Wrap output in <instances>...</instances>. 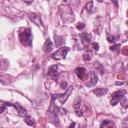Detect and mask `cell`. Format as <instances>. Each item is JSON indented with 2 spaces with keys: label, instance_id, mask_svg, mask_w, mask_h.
I'll use <instances>...</instances> for the list:
<instances>
[{
  "label": "cell",
  "instance_id": "9c48e42d",
  "mask_svg": "<svg viewBox=\"0 0 128 128\" xmlns=\"http://www.w3.org/2000/svg\"><path fill=\"white\" fill-rule=\"evenodd\" d=\"M29 18L32 22H34L36 25L38 26H42V22H41V19H40V16L35 14V13H29Z\"/></svg>",
  "mask_w": 128,
  "mask_h": 128
},
{
  "label": "cell",
  "instance_id": "7c38bea8",
  "mask_svg": "<svg viewBox=\"0 0 128 128\" xmlns=\"http://www.w3.org/2000/svg\"><path fill=\"white\" fill-rule=\"evenodd\" d=\"M92 92H93V93H94L96 96L101 97V96L105 95V94L108 92V90H107L106 88H96V89H94Z\"/></svg>",
  "mask_w": 128,
  "mask_h": 128
},
{
  "label": "cell",
  "instance_id": "e0dca14e",
  "mask_svg": "<svg viewBox=\"0 0 128 128\" xmlns=\"http://www.w3.org/2000/svg\"><path fill=\"white\" fill-rule=\"evenodd\" d=\"M91 58H92V55H91L90 52H85V53H84V55H83V59H84L85 61H90Z\"/></svg>",
  "mask_w": 128,
  "mask_h": 128
},
{
  "label": "cell",
  "instance_id": "52a82bcc",
  "mask_svg": "<svg viewBox=\"0 0 128 128\" xmlns=\"http://www.w3.org/2000/svg\"><path fill=\"white\" fill-rule=\"evenodd\" d=\"M75 74L77 75V77L80 79V80H84L87 72H86V69L84 67H78L75 69Z\"/></svg>",
  "mask_w": 128,
  "mask_h": 128
},
{
  "label": "cell",
  "instance_id": "4dcf8cb0",
  "mask_svg": "<svg viewBox=\"0 0 128 128\" xmlns=\"http://www.w3.org/2000/svg\"><path fill=\"white\" fill-rule=\"evenodd\" d=\"M127 69H128V65H127Z\"/></svg>",
  "mask_w": 128,
  "mask_h": 128
},
{
  "label": "cell",
  "instance_id": "f1b7e54d",
  "mask_svg": "<svg viewBox=\"0 0 128 128\" xmlns=\"http://www.w3.org/2000/svg\"><path fill=\"white\" fill-rule=\"evenodd\" d=\"M116 84H117V85H122L123 82H116Z\"/></svg>",
  "mask_w": 128,
  "mask_h": 128
},
{
  "label": "cell",
  "instance_id": "30bf717a",
  "mask_svg": "<svg viewBox=\"0 0 128 128\" xmlns=\"http://www.w3.org/2000/svg\"><path fill=\"white\" fill-rule=\"evenodd\" d=\"M57 70H58V66L57 65H52V66H50L49 68H48V75L50 76V77H52V78H54V77H56L57 76Z\"/></svg>",
  "mask_w": 128,
  "mask_h": 128
},
{
  "label": "cell",
  "instance_id": "f546056e",
  "mask_svg": "<svg viewBox=\"0 0 128 128\" xmlns=\"http://www.w3.org/2000/svg\"><path fill=\"white\" fill-rule=\"evenodd\" d=\"M127 25H128V21H127Z\"/></svg>",
  "mask_w": 128,
  "mask_h": 128
},
{
  "label": "cell",
  "instance_id": "cb8c5ba5",
  "mask_svg": "<svg viewBox=\"0 0 128 128\" xmlns=\"http://www.w3.org/2000/svg\"><path fill=\"white\" fill-rule=\"evenodd\" d=\"M124 55H126V56H128V46H126V47H124V48H122V51H121Z\"/></svg>",
  "mask_w": 128,
  "mask_h": 128
},
{
  "label": "cell",
  "instance_id": "83f0119b",
  "mask_svg": "<svg viewBox=\"0 0 128 128\" xmlns=\"http://www.w3.org/2000/svg\"><path fill=\"white\" fill-rule=\"evenodd\" d=\"M75 125H76V123H75V122H72V123L70 124L69 128H74V127H75Z\"/></svg>",
  "mask_w": 128,
  "mask_h": 128
},
{
  "label": "cell",
  "instance_id": "9a60e30c",
  "mask_svg": "<svg viewBox=\"0 0 128 128\" xmlns=\"http://www.w3.org/2000/svg\"><path fill=\"white\" fill-rule=\"evenodd\" d=\"M25 122L29 126H35V121L31 116H25Z\"/></svg>",
  "mask_w": 128,
  "mask_h": 128
},
{
  "label": "cell",
  "instance_id": "d6986e66",
  "mask_svg": "<svg viewBox=\"0 0 128 128\" xmlns=\"http://www.w3.org/2000/svg\"><path fill=\"white\" fill-rule=\"evenodd\" d=\"M119 48H120V44H115V45H112L110 47V50L111 51H117Z\"/></svg>",
  "mask_w": 128,
  "mask_h": 128
},
{
  "label": "cell",
  "instance_id": "ac0fdd59",
  "mask_svg": "<svg viewBox=\"0 0 128 128\" xmlns=\"http://www.w3.org/2000/svg\"><path fill=\"white\" fill-rule=\"evenodd\" d=\"M121 106H122L123 108H127V107H128V100H127L126 98H123V99L121 100Z\"/></svg>",
  "mask_w": 128,
  "mask_h": 128
},
{
  "label": "cell",
  "instance_id": "ba28073f",
  "mask_svg": "<svg viewBox=\"0 0 128 128\" xmlns=\"http://www.w3.org/2000/svg\"><path fill=\"white\" fill-rule=\"evenodd\" d=\"M98 82V79H97V76L94 72H90V80L86 83V86L87 87H92L94 85H96V83Z\"/></svg>",
  "mask_w": 128,
  "mask_h": 128
},
{
  "label": "cell",
  "instance_id": "4fadbf2b",
  "mask_svg": "<svg viewBox=\"0 0 128 128\" xmlns=\"http://www.w3.org/2000/svg\"><path fill=\"white\" fill-rule=\"evenodd\" d=\"M101 128H115V125L109 120H104V122L101 125Z\"/></svg>",
  "mask_w": 128,
  "mask_h": 128
},
{
  "label": "cell",
  "instance_id": "2e32d148",
  "mask_svg": "<svg viewBox=\"0 0 128 128\" xmlns=\"http://www.w3.org/2000/svg\"><path fill=\"white\" fill-rule=\"evenodd\" d=\"M107 40L110 43H115L116 40H117V36H113V35L111 36L110 34H107Z\"/></svg>",
  "mask_w": 128,
  "mask_h": 128
},
{
  "label": "cell",
  "instance_id": "6da1fadb",
  "mask_svg": "<svg viewBox=\"0 0 128 128\" xmlns=\"http://www.w3.org/2000/svg\"><path fill=\"white\" fill-rule=\"evenodd\" d=\"M19 40L24 46H31L32 34L30 28H22L19 32Z\"/></svg>",
  "mask_w": 128,
  "mask_h": 128
},
{
  "label": "cell",
  "instance_id": "7a4b0ae2",
  "mask_svg": "<svg viewBox=\"0 0 128 128\" xmlns=\"http://www.w3.org/2000/svg\"><path fill=\"white\" fill-rule=\"evenodd\" d=\"M68 51H69V47H66V46L61 47V48H59L56 52H54V53L52 54V58L55 59V60H61V59H64V58L66 57Z\"/></svg>",
  "mask_w": 128,
  "mask_h": 128
},
{
  "label": "cell",
  "instance_id": "ffe728a7",
  "mask_svg": "<svg viewBox=\"0 0 128 128\" xmlns=\"http://www.w3.org/2000/svg\"><path fill=\"white\" fill-rule=\"evenodd\" d=\"M76 28H77L78 30H82V29L85 28V25H84V23H78V24L76 25Z\"/></svg>",
  "mask_w": 128,
  "mask_h": 128
},
{
  "label": "cell",
  "instance_id": "5bb4252c",
  "mask_svg": "<svg viewBox=\"0 0 128 128\" xmlns=\"http://www.w3.org/2000/svg\"><path fill=\"white\" fill-rule=\"evenodd\" d=\"M54 38H55V45H56L57 47H59V46L63 43V37L55 34V35H54Z\"/></svg>",
  "mask_w": 128,
  "mask_h": 128
},
{
  "label": "cell",
  "instance_id": "7402d4cb",
  "mask_svg": "<svg viewBox=\"0 0 128 128\" xmlns=\"http://www.w3.org/2000/svg\"><path fill=\"white\" fill-rule=\"evenodd\" d=\"M92 47H93V49H94L95 51H98V49H99V44L96 43V42H94V43H92Z\"/></svg>",
  "mask_w": 128,
  "mask_h": 128
},
{
  "label": "cell",
  "instance_id": "44dd1931",
  "mask_svg": "<svg viewBox=\"0 0 128 128\" xmlns=\"http://www.w3.org/2000/svg\"><path fill=\"white\" fill-rule=\"evenodd\" d=\"M92 6H93V2H92V1H90V2H88V3H87V5H86V9L90 11V10L92 9Z\"/></svg>",
  "mask_w": 128,
  "mask_h": 128
},
{
  "label": "cell",
  "instance_id": "3957f363",
  "mask_svg": "<svg viewBox=\"0 0 128 128\" xmlns=\"http://www.w3.org/2000/svg\"><path fill=\"white\" fill-rule=\"evenodd\" d=\"M126 94V91L125 90H120V91H117V92H114L112 94V99H111V105L114 106L116 105L120 100H122L124 98V95Z\"/></svg>",
  "mask_w": 128,
  "mask_h": 128
},
{
  "label": "cell",
  "instance_id": "8992f818",
  "mask_svg": "<svg viewBox=\"0 0 128 128\" xmlns=\"http://www.w3.org/2000/svg\"><path fill=\"white\" fill-rule=\"evenodd\" d=\"M80 39H81V42L86 46L90 43L91 41V35L89 33H86V32H82L80 33Z\"/></svg>",
  "mask_w": 128,
  "mask_h": 128
},
{
  "label": "cell",
  "instance_id": "5b68a950",
  "mask_svg": "<svg viewBox=\"0 0 128 128\" xmlns=\"http://www.w3.org/2000/svg\"><path fill=\"white\" fill-rule=\"evenodd\" d=\"M5 105H6V106L14 107V108L17 110V112H18V115H19V116H21V117H25V116H27V115H26V114H27L26 109H25V108H23L20 104H18V103H5Z\"/></svg>",
  "mask_w": 128,
  "mask_h": 128
},
{
  "label": "cell",
  "instance_id": "8fae6325",
  "mask_svg": "<svg viewBox=\"0 0 128 128\" xmlns=\"http://www.w3.org/2000/svg\"><path fill=\"white\" fill-rule=\"evenodd\" d=\"M52 48H53V44H52L51 40H50L49 38L46 39V41H45V43H44V46H43V50H44L46 53H49V52H51Z\"/></svg>",
  "mask_w": 128,
  "mask_h": 128
},
{
  "label": "cell",
  "instance_id": "603a6c76",
  "mask_svg": "<svg viewBox=\"0 0 128 128\" xmlns=\"http://www.w3.org/2000/svg\"><path fill=\"white\" fill-rule=\"evenodd\" d=\"M60 87H61L63 90H65V89H66V87H67V82H66V81L61 82V83H60Z\"/></svg>",
  "mask_w": 128,
  "mask_h": 128
},
{
  "label": "cell",
  "instance_id": "277c9868",
  "mask_svg": "<svg viewBox=\"0 0 128 128\" xmlns=\"http://www.w3.org/2000/svg\"><path fill=\"white\" fill-rule=\"evenodd\" d=\"M72 90H73V87L71 86V87L68 88V90H67L65 93H63V94H54V95H52V97H53L54 99H58L59 102H60V104H63V103L68 99V97H69V95L71 94Z\"/></svg>",
  "mask_w": 128,
  "mask_h": 128
},
{
  "label": "cell",
  "instance_id": "1f68e13d",
  "mask_svg": "<svg viewBox=\"0 0 128 128\" xmlns=\"http://www.w3.org/2000/svg\"><path fill=\"white\" fill-rule=\"evenodd\" d=\"M127 15H128V11H127Z\"/></svg>",
  "mask_w": 128,
  "mask_h": 128
},
{
  "label": "cell",
  "instance_id": "d4e9b609",
  "mask_svg": "<svg viewBox=\"0 0 128 128\" xmlns=\"http://www.w3.org/2000/svg\"><path fill=\"white\" fill-rule=\"evenodd\" d=\"M80 105H81V103H80L79 101H77V102L75 103V105H74V108H75L76 110H78V108L80 107Z\"/></svg>",
  "mask_w": 128,
  "mask_h": 128
},
{
  "label": "cell",
  "instance_id": "4316f807",
  "mask_svg": "<svg viewBox=\"0 0 128 128\" xmlns=\"http://www.w3.org/2000/svg\"><path fill=\"white\" fill-rule=\"evenodd\" d=\"M76 114H77L78 116H82V114H83V113H82V111H81V110H76Z\"/></svg>",
  "mask_w": 128,
  "mask_h": 128
},
{
  "label": "cell",
  "instance_id": "484cf974",
  "mask_svg": "<svg viewBox=\"0 0 128 128\" xmlns=\"http://www.w3.org/2000/svg\"><path fill=\"white\" fill-rule=\"evenodd\" d=\"M5 107H6L5 103H4V102H1V110H0V112H3L4 109H5Z\"/></svg>",
  "mask_w": 128,
  "mask_h": 128
},
{
  "label": "cell",
  "instance_id": "d6a6232c",
  "mask_svg": "<svg viewBox=\"0 0 128 128\" xmlns=\"http://www.w3.org/2000/svg\"><path fill=\"white\" fill-rule=\"evenodd\" d=\"M127 84H128V82H127Z\"/></svg>",
  "mask_w": 128,
  "mask_h": 128
}]
</instances>
